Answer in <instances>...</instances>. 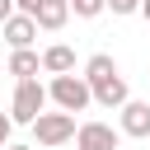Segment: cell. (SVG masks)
I'll return each mask as SVG.
<instances>
[{"mask_svg": "<svg viewBox=\"0 0 150 150\" xmlns=\"http://www.w3.org/2000/svg\"><path fill=\"white\" fill-rule=\"evenodd\" d=\"M84 84H89V94H94V103L98 108H122L131 94H127V80L117 75V61L108 56V52H94L89 61H84Z\"/></svg>", "mask_w": 150, "mask_h": 150, "instance_id": "1", "label": "cell"}, {"mask_svg": "<svg viewBox=\"0 0 150 150\" xmlns=\"http://www.w3.org/2000/svg\"><path fill=\"white\" fill-rule=\"evenodd\" d=\"M47 84H38V80H19L14 84V103H9V122H23V127H33L42 112H47Z\"/></svg>", "mask_w": 150, "mask_h": 150, "instance_id": "2", "label": "cell"}, {"mask_svg": "<svg viewBox=\"0 0 150 150\" xmlns=\"http://www.w3.org/2000/svg\"><path fill=\"white\" fill-rule=\"evenodd\" d=\"M47 98L61 108V112H84L89 103H94V94H89V84H84V75H56L52 84H47Z\"/></svg>", "mask_w": 150, "mask_h": 150, "instance_id": "3", "label": "cell"}, {"mask_svg": "<svg viewBox=\"0 0 150 150\" xmlns=\"http://www.w3.org/2000/svg\"><path fill=\"white\" fill-rule=\"evenodd\" d=\"M75 117L70 112H42L38 122H33V145H42V150H56V145H66V141H75Z\"/></svg>", "mask_w": 150, "mask_h": 150, "instance_id": "4", "label": "cell"}, {"mask_svg": "<svg viewBox=\"0 0 150 150\" xmlns=\"http://www.w3.org/2000/svg\"><path fill=\"white\" fill-rule=\"evenodd\" d=\"M117 145H122V131L108 122H80L75 131V150H117Z\"/></svg>", "mask_w": 150, "mask_h": 150, "instance_id": "5", "label": "cell"}, {"mask_svg": "<svg viewBox=\"0 0 150 150\" xmlns=\"http://www.w3.org/2000/svg\"><path fill=\"white\" fill-rule=\"evenodd\" d=\"M117 112H122V127H117L122 136H150V103H141V98H127Z\"/></svg>", "mask_w": 150, "mask_h": 150, "instance_id": "6", "label": "cell"}, {"mask_svg": "<svg viewBox=\"0 0 150 150\" xmlns=\"http://www.w3.org/2000/svg\"><path fill=\"white\" fill-rule=\"evenodd\" d=\"M0 33H5V42H9L14 52H23V47H33V42H38V19H33V14H14Z\"/></svg>", "mask_w": 150, "mask_h": 150, "instance_id": "7", "label": "cell"}, {"mask_svg": "<svg viewBox=\"0 0 150 150\" xmlns=\"http://www.w3.org/2000/svg\"><path fill=\"white\" fill-rule=\"evenodd\" d=\"M33 19H38V28H42V33H61V28H66V19H70V5H66V0H42Z\"/></svg>", "mask_w": 150, "mask_h": 150, "instance_id": "8", "label": "cell"}, {"mask_svg": "<svg viewBox=\"0 0 150 150\" xmlns=\"http://www.w3.org/2000/svg\"><path fill=\"white\" fill-rule=\"evenodd\" d=\"M42 70H47V75H75V52H70L66 42H52V47L42 52Z\"/></svg>", "mask_w": 150, "mask_h": 150, "instance_id": "9", "label": "cell"}, {"mask_svg": "<svg viewBox=\"0 0 150 150\" xmlns=\"http://www.w3.org/2000/svg\"><path fill=\"white\" fill-rule=\"evenodd\" d=\"M38 70H42V56H38L33 47L9 52V75H14V80H38Z\"/></svg>", "mask_w": 150, "mask_h": 150, "instance_id": "10", "label": "cell"}, {"mask_svg": "<svg viewBox=\"0 0 150 150\" xmlns=\"http://www.w3.org/2000/svg\"><path fill=\"white\" fill-rule=\"evenodd\" d=\"M70 9H75L80 19H98V14L108 9V0H70Z\"/></svg>", "mask_w": 150, "mask_h": 150, "instance_id": "11", "label": "cell"}, {"mask_svg": "<svg viewBox=\"0 0 150 150\" xmlns=\"http://www.w3.org/2000/svg\"><path fill=\"white\" fill-rule=\"evenodd\" d=\"M108 9H112V14H136L141 0H108Z\"/></svg>", "mask_w": 150, "mask_h": 150, "instance_id": "12", "label": "cell"}, {"mask_svg": "<svg viewBox=\"0 0 150 150\" xmlns=\"http://www.w3.org/2000/svg\"><path fill=\"white\" fill-rule=\"evenodd\" d=\"M14 14H19V5H14V0H0V28H5Z\"/></svg>", "mask_w": 150, "mask_h": 150, "instance_id": "13", "label": "cell"}, {"mask_svg": "<svg viewBox=\"0 0 150 150\" xmlns=\"http://www.w3.org/2000/svg\"><path fill=\"white\" fill-rule=\"evenodd\" d=\"M9 131H14V122H9V112H0V150L9 145Z\"/></svg>", "mask_w": 150, "mask_h": 150, "instance_id": "14", "label": "cell"}, {"mask_svg": "<svg viewBox=\"0 0 150 150\" xmlns=\"http://www.w3.org/2000/svg\"><path fill=\"white\" fill-rule=\"evenodd\" d=\"M14 5H19V14H38V5H42V0H14Z\"/></svg>", "mask_w": 150, "mask_h": 150, "instance_id": "15", "label": "cell"}, {"mask_svg": "<svg viewBox=\"0 0 150 150\" xmlns=\"http://www.w3.org/2000/svg\"><path fill=\"white\" fill-rule=\"evenodd\" d=\"M5 150H38V145H14V141H9V145H5Z\"/></svg>", "mask_w": 150, "mask_h": 150, "instance_id": "16", "label": "cell"}, {"mask_svg": "<svg viewBox=\"0 0 150 150\" xmlns=\"http://www.w3.org/2000/svg\"><path fill=\"white\" fill-rule=\"evenodd\" d=\"M141 14H145V19H150V0H141Z\"/></svg>", "mask_w": 150, "mask_h": 150, "instance_id": "17", "label": "cell"}, {"mask_svg": "<svg viewBox=\"0 0 150 150\" xmlns=\"http://www.w3.org/2000/svg\"><path fill=\"white\" fill-rule=\"evenodd\" d=\"M66 5H70V0H66Z\"/></svg>", "mask_w": 150, "mask_h": 150, "instance_id": "18", "label": "cell"}]
</instances>
